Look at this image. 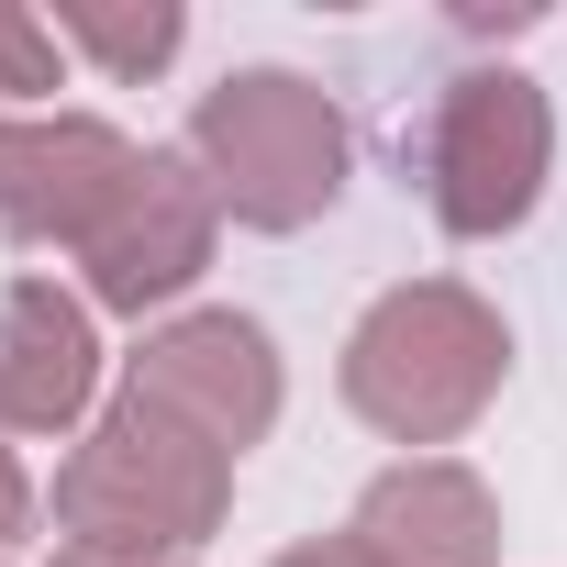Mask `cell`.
<instances>
[{"instance_id": "11", "label": "cell", "mask_w": 567, "mask_h": 567, "mask_svg": "<svg viewBox=\"0 0 567 567\" xmlns=\"http://www.w3.org/2000/svg\"><path fill=\"white\" fill-rule=\"evenodd\" d=\"M34 90H56V23L0 0V101H34Z\"/></svg>"}, {"instance_id": "3", "label": "cell", "mask_w": 567, "mask_h": 567, "mask_svg": "<svg viewBox=\"0 0 567 567\" xmlns=\"http://www.w3.org/2000/svg\"><path fill=\"white\" fill-rule=\"evenodd\" d=\"M189 167L245 234H301L346 189V112L301 68H234L189 112Z\"/></svg>"}, {"instance_id": "13", "label": "cell", "mask_w": 567, "mask_h": 567, "mask_svg": "<svg viewBox=\"0 0 567 567\" xmlns=\"http://www.w3.org/2000/svg\"><path fill=\"white\" fill-rule=\"evenodd\" d=\"M278 567H379L357 534H323V545H290V556H278Z\"/></svg>"}, {"instance_id": "9", "label": "cell", "mask_w": 567, "mask_h": 567, "mask_svg": "<svg viewBox=\"0 0 567 567\" xmlns=\"http://www.w3.org/2000/svg\"><path fill=\"white\" fill-rule=\"evenodd\" d=\"M90 379H101V346L56 278L0 290V434H68L90 412Z\"/></svg>"}, {"instance_id": "5", "label": "cell", "mask_w": 567, "mask_h": 567, "mask_svg": "<svg viewBox=\"0 0 567 567\" xmlns=\"http://www.w3.org/2000/svg\"><path fill=\"white\" fill-rule=\"evenodd\" d=\"M145 178V145L101 112H23L0 123V234L12 245H90L123 189Z\"/></svg>"}, {"instance_id": "7", "label": "cell", "mask_w": 567, "mask_h": 567, "mask_svg": "<svg viewBox=\"0 0 567 567\" xmlns=\"http://www.w3.org/2000/svg\"><path fill=\"white\" fill-rule=\"evenodd\" d=\"M212 234H223V200H212V178L189 167V145H145V178H134L123 212L79 245L90 301H101V312H156V301H178L189 278L212 267Z\"/></svg>"}, {"instance_id": "4", "label": "cell", "mask_w": 567, "mask_h": 567, "mask_svg": "<svg viewBox=\"0 0 567 567\" xmlns=\"http://www.w3.org/2000/svg\"><path fill=\"white\" fill-rule=\"evenodd\" d=\"M545 167H556V112L523 68H456L423 112V200L445 234L489 245L512 234L534 200H545Z\"/></svg>"}, {"instance_id": "1", "label": "cell", "mask_w": 567, "mask_h": 567, "mask_svg": "<svg viewBox=\"0 0 567 567\" xmlns=\"http://www.w3.org/2000/svg\"><path fill=\"white\" fill-rule=\"evenodd\" d=\"M234 501V456L200 445L189 423H167L156 401H112L90 423V445L56 467V534L68 556H123V567H178L200 534H223Z\"/></svg>"}, {"instance_id": "6", "label": "cell", "mask_w": 567, "mask_h": 567, "mask_svg": "<svg viewBox=\"0 0 567 567\" xmlns=\"http://www.w3.org/2000/svg\"><path fill=\"white\" fill-rule=\"evenodd\" d=\"M123 390L156 401L167 423H189L200 445L245 456V445H267V423H278V346H267V323H245V312H178L167 334H145V357L123 368Z\"/></svg>"}, {"instance_id": "2", "label": "cell", "mask_w": 567, "mask_h": 567, "mask_svg": "<svg viewBox=\"0 0 567 567\" xmlns=\"http://www.w3.org/2000/svg\"><path fill=\"white\" fill-rule=\"evenodd\" d=\"M512 334L478 290L456 278H412V290H379L346 334V401L357 423H379L390 445H456L489 401H501Z\"/></svg>"}, {"instance_id": "14", "label": "cell", "mask_w": 567, "mask_h": 567, "mask_svg": "<svg viewBox=\"0 0 567 567\" xmlns=\"http://www.w3.org/2000/svg\"><path fill=\"white\" fill-rule=\"evenodd\" d=\"M56 567H123V556H56Z\"/></svg>"}, {"instance_id": "10", "label": "cell", "mask_w": 567, "mask_h": 567, "mask_svg": "<svg viewBox=\"0 0 567 567\" xmlns=\"http://www.w3.org/2000/svg\"><path fill=\"white\" fill-rule=\"evenodd\" d=\"M178 12L167 0H56V45H79L90 68H112V79H156L167 56H178Z\"/></svg>"}, {"instance_id": "8", "label": "cell", "mask_w": 567, "mask_h": 567, "mask_svg": "<svg viewBox=\"0 0 567 567\" xmlns=\"http://www.w3.org/2000/svg\"><path fill=\"white\" fill-rule=\"evenodd\" d=\"M346 534L379 567H489L501 556V501L456 456H401L390 478H368V501H357Z\"/></svg>"}, {"instance_id": "12", "label": "cell", "mask_w": 567, "mask_h": 567, "mask_svg": "<svg viewBox=\"0 0 567 567\" xmlns=\"http://www.w3.org/2000/svg\"><path fill=\"white\" fill-rule=\"evenodd\" d=\"M23 523H34V478L12 467V445H0V545H12Z\"/></svg>"}]
</instances>
